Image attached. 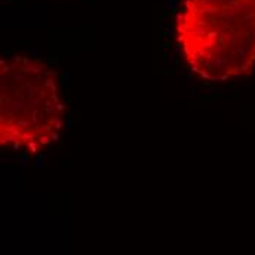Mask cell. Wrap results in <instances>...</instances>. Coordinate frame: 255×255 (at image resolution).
<instances>
[{
  "label": "cell",
  "instance_id": "cell-1",
  "mask_svg": "<svg viewBox=\"0 0 255 255\" xmlns=\"http://www.w3.org/2000/svg\"><path fill=\"white\" fill-rule=\"evenodd\" d=\"M175 35L183 60L200 78L247 77L255 69V0H180Z\"/></svg>",
  "mask_w": 255,
  "mask_h": 255
},
{
  "label": "cell",
  "instance_id": "cell-2",
  "mask_svg": "<svg viewBox=\"0 0 255 255\" xmlns=\"http://www.w3.org/2000/svg\"><path fill=\"white\" fill-rule=\"evenodd\" d=\"M65 104L59 77L43 60L13 56L0 62V144L38 151L59 136Z\"/></svg>",
  "mask_w": 255,
  "mask_h": 255
}]
</instances>
